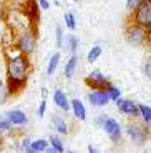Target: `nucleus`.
<instances>
[{"label":"nucleus","mask_w":151,"mask_h":153,"mask_svg":"<svg viewBox=\"0 0 151 153\" xmlns=\"http://www.w3.org/2000/svg\"><path fill=\"white\" fill-rule=\"evenodd\" d=\"M30 73V62L25 53L17 55V57L10 58L7 63V76H8V93L15 95L20 90H23Z\"/></svg>","instance_id":"obj_1"},{"label":"nucleus","mask_w":151,"mask_h":153,"mask_svg":"<svg viewBox=\"0 0 151 153\" xmlns=\"http://www.w3.org/2000/svg\"><path fill=\"white\" fill-rule=\"evenodd\" d=\"M126 131H128V137L131 138V142L138 146L144 145V142L148 140V126L140 122H130L126 125Z\"/></svg>","instance_id":"obj_2"},{"label":"nucleus","mask_w":151,"mask_h":153,"mask_svg":"<svg viewBox=\"0 0 151 153\" xmlns=\"http://www.w3.org/2000/svg\"><path fill=\"white\" fill-rule=\"evenodd\" d=\"M125 35H126V40L133 45H141L143 42H146V28L140 23H130L125 30Z\"/></svg>","instance_id":"obj_3"},{"label":"nucleus","mask_w":151,"mask_h":153,"mask_svg":"<svg viewBox=\"0 0 151 153\" xmlns=\"http://www.w3.org/2000/svg\"><path fill=\"white\" fill-rule=\"evenodd\" d=\"M133 22L143 25L144 28L151 27V2H141L133 10Z\"/></svg>","instance_id":"obj_4"},{"label":"nucleus","mask_w":151,"mask_h":153,"mask_svg":"<svg viewBox=\"0 0 151 153\" xmlns=\"http://www.w3.org/2000/svg\"><path fill=\"white\" fill-rule=\"evenodd\" d=\"M98 122H101L103 130L106 131V135L110 137L111 142H120L121 140V126H120V123H118L116 120L105 115V117H100Z\"/></svg>","instance_id":"obj_5"},{"label":"nucleus","mask_w":151,"mask_h":153,"mask_svg":"<svg viewBox=\"0 0 151 153\" xmlns=\"http://www.w3.org/2000/svg\"><path fill=\"white\" fill-rule=\"evenodd\" d=\"M87 98L95 107H105V105H108V102H111L108 97V92H106L105 88H95V90H91Z\"/></svg>","instance_id":"obj_6"},{"label":"nucleus","mask_w":151,"mask_h":153,"mask_svg":"<svg viewBox=\"0 0 151 153\" xmlns=\"http://www.w3.org/2000/svg\"><path fill=\"white\" fill-rule=\"evenodd\" d=\"M35 35L32 32H23V35L19 38V50L25 55H30L35 50Z\"/></svg>","instance_id":"obj_7"},{"label":"nucleus","mask_w":151,"mask_h":153,"mask_svg":"<svg viewBox=\"0 0 151 153\" xmlns=\"http://www.w3.org/2000/svg\"><path fill=\"white\" fill-rule=\"evenodd\" d=\"M85 82H87V85H88V87H91L93 90H95V88H105L106 85L110 83L108 78H106L100 70H93V72H90V75L85 78Z\"/></svg>","instance_id":"obj_8"},{"label":"nucleus","mask_w":151,"mask_h":153,"mask_svg":"<svg viewBox=\"0 0 151 153\" xmlns=\"http://www.w3.org/2000/svg\"><path fill=\"white\" fill-rule=\"evenodd\" d=\"M116 107L118 110L121 111L123 115H130L131 118H136L140 117V110H138V105L131 100H123V98H118L116 100Z\"/></svg>","instance_id":"obj_9"},{"label":"nucleus","mask_w":151,"mask_h":153,"mask_svg":"<svg viewBox=\"0 0 151 153\" xmlns=\"http://www.w3.org/2000/svg\"><path fill=\"white\" fill-rule=\"evenodd\" d=\"M53 102H55V105L63 111L72 110V105H70V102H68V98H67V93H65L63 90H55V93H53Z\"/></svg>","instance_id":"obj_10"},{"label":"nucleus","mask_w":151,"mask_h":153,"mask_svg":"<svg viewBox=\"0 0 151 153\" xmlns=\"http://www.w3.org/2000/svg\"><path fill=\"white\" fill-rule=\"evenodd\" d=\"M72 111H73V115H75V118L76 120H87V108H85V105L81 103V100H78V98H73L72 100Z\"/></svg>","instance_id":"obj_11"},{"label":"nucleus","mask_w":151,"mask_h":153,"mask_svg":"<svg viewBox=\"0 0 151 153\" xmlns=\"http://www.w3.org/2000/svg\"><path fill=\"white\" fill-rule=\"evenodd\" d=\"M7 118L10 120L13 125H25V123L28 122L27 115L23 113L22 110H10V111H7Z\"/></svg>","instance_id":"obj_12"},{"label":"nucleus","mask_w":151,"mask_h":153,"mask_svg":"<svg viewBox=\"0 0 151 153\" xmlns=\"http://www.w3.org/2000/svg\"><path fill=\"white\" fill-rule=\"evenodd\" d=\"M53 126H55V130H57L60 135H67L68 133V123L61 115H53Z\"/></svg>","instance_id":"obj_13"},{"label":"nucleus","mask_w":151,"mask_h":153,"mask_svg":"<svg viewBox=\"0 0 151 153\" xmlns=\"http://www.w3.org/2000/svg\"><path fill=\"white\" fill-rule=\"evenodd\" d=\"M76 67H78V57L73 53L72 57L68 58L67 65H65V76H67V78H72L76 72Z\"/></svg>","instance_id":"obj_14"},{"label":"nucleus","mask_w":151,"mask_h":153,"mask_svg":"<svg viewBox=\"0 0 151 153\" xmlns=\"http://www.w3.org/2000/svg\"><path fill=\"white\" fill-rule=\"evenodd\" d=\"M48 148V142L47 140H35L30 143V148L27 153H33V152H45Z\"/></svg>","instance_id":"obj_15"},{"label":"nucleus","mask_w":151,"mask_h":153,"mask_svg":"<svg viewBox=\"0 0 151 153\" xmlns=\"http://www.w3.org/2000/svg\"><path fill=\"white\" fill-rule=\"evenodd\" d=\"M138 110H140V117L143 118L144 123H151V107L150 105L140 103L138 105Z\"/></svg>","instance_id":"obj_16"},{"label":"nucleus","mask_w":151,"mask_h":153,"mask_svg":"<svg viewBox=\"0 0 151 153\" xmlns=\"http://www.w3.org/2000/svg\"><path fill=\"white\" fill-rule=\"evenodd\" d=\"M58 63H60V53L57 52V53H53V55H52V58H50L48 67H47V73H48V75H53V73L57 72Z\"/></svg>","instance_id":"obj_17"},{"label":"nucleus","mask_w":151,"mask_h":153,"mask_svg":"<svg viewBox=\"0 0 151 153\" xmlns=\"http://www.w3.org/2000/svg\"><path fill=\"white\" fill-rule=\"evenodd\" d=\"M101 47L100 45H95L93 48H90V52H88V55H87V60H88V63H95V62L100 58V55H101Z\"/></svg>","instance_id":"obj_18"},{"label":"nucleus","mask_w":151,"mask_h":153,"mask_svg":"<svg viewBox=\"0 0 151 153\" xmlns=\"http://www.w3.org/2000/svg\"><path fill=\"white\" fill-rule=\"evenodd\" d=\"M105 90L108 92L110 100H113V102H116L118 98H121V92H120V88H118V87H115V85L108 83V85L105 87Z\"/></svg>","instance_id":"obj_19"},{"label":"nucleus","mask_w":151,"mask_h":153,"mask_svg":"<svg viewBox=\"0 0 151 153\" xmlns=\"http://www.w3.org/2000/svg\"><path fill=\"white\" fill-rule=\"evenodd\" d=\"M8 87L2 82V78H0V105H4L5 102H7V98H8Z\"/></svg>","instance_id":"obj_20"},{"label":"nucleus","mask_w":151,"mask_h":153,"mask_svg":"<svg viewBox=\"0 0 151 153\" xmlns=\"http://www.w3.org/2000/svg\"><path fill=\"white\" fill-rule=\"evenodd\" d=\"M50 145L53 146V148L57 150V153L63 152V143L60 142V138L55 137V135H50Z\"/></svg>","instance_id":"obj_21"},{"label":"nucleus","mask_w":151,"mask_h":153,"mask_svg":"<svg viewBox=\"0 0 151 153\" xmlns=\"http://www.w3.org/2000/svg\"><path fill=\"white\" fill-rule=\"evenodd\" d=\"M65 23H67V27L70 28V30H75L76 28V20H75V15L73 13H65Z\"/></svg>","instance_id":"obj_22"},{"label":"nucleus","mask_w":151,"mask_h":153,"mask_svg":"<svg viewBox=\"0 0 151 153\" xmlns=\"http://www.w3.org/2000/svg\"><path fill=\"white\" fill-rule=\"evenodd\" d=\"M76 47H78V38H76L75 35H70V37H68V50H70L72 53H75Z\"/></svg>","instance_id":"obj_23"},{"label":"nucleus","mask_w":151,"mask_h":153,"mask_svg":"<svg viewBox=\"0 0 151 153\" xmlns=\"http://www.w3.org/2000/svg\"><path fill=\"white\" fill-rule=\"evenodd\" d=\"M143 72H144V75H146V78H150V80H151V55L146 58V62H144Z\"/></svg>","instance_id":"obj_24"},{"label":"nucleus","mask_w":151,"mask_h":153,"mask_svg":"<svg viewBox=\"0 0 151 153\" xmlns=\"http://www.w3.org/2000/svg\"><path fill=\"white\" fill-rule=\"evenodd\" d=\"M141 2H143V0H126V8H128V10H135Z\"/></svg>","instance_id":"obj_25"},{"label":"nucleus","mask_w":151,"mask_h":153,"mask_svg":"<svg viewBox=\"0 0 151 153\" xmlns=\"http://www.w3.org/2000/svg\"><path fill=\"white\" fill-rule=\"evenodd\" d=\"M45 111H47V102H45V100H42L40 105H38V117L43 118V117H45Z\"/></svg>","instance_id":"obj_26"},{"label":"nucleus","mask_w":151,"mask_h":153,"mask_svg":"<svg viewBox=\"0 0 151 153\" xmlns=\"http://www.w3.org/2000/svg\"><path fill=\"white\" fill-rule=\"evenodd\" d=\"M12 125H13V123H12L8 118L0 120V130H10V128H12Z\"/></svg>","instance_id":"obj_27"},{"label":"nucleus","mask_w":151,"mask_h":153,"mask_svg":"<svg viewBox=\"0 0 151 153\" xmlns=\"http://www.w3.org/2000/svg\"><path fill=\"white\" fill-rule=\"evenodd\" d=\"M55 37H57V47H61L63 45V42H61V27L60 25H57V30H55Z\"/></svg>","instance_id":"obj_28"},{"label":"nucleus","mask_w":151,"mask_h":153,"mask_svg":"<svg viewBox=\"0 0 151 153\" xmlns=\"http://www.w3.org/2000/svg\"><path fill=\"white\" fill-rule=\"evenodd\" d=\"M30 138H23L22 140V150H25V152H28V148H30Z\"/></svg>","instance_id":"obj_29"},{"label":"nucleus","mask_w":151,"mask_h":153,"mask_svg":"<svg viewBox=\"0 0 151 153\" xmlns=\"http://www.w3.org/2000/svg\"><path fill=\"white\" fill-rule=\"evenodd\" d=\"M38 4H40V7H42V8H45V10H47V8H50V2H48V0H38Z\"/></svg>","instance_id":"obj_30"},{"label":"nucleus","mask_w":151,"mask_h":153,"mask_svg":"<svg viewBox=\"0 0 151 153\" xmlns=\"http://www.w3.org/2000/svg\"><path fill=\"white\" fill-rule=\"evenodd\" d=\"M146 43L151 47V27L146 28Z\"/></svg>","instance_id":"obj_31"},{"label":"nucleus","mask_w":151,"mask_h":153,"mask_svg":"<svg viewBox=\"0 0 151 153\" xmlns=\"http://www.w3.org/2000/svg\"><path fill=\"white\" fill-rule=\"evenodd\" d=\"M88 152H91V153H96V152H98V150L95 148L93 145H88Z\"/></svg>","instance_id":"obj_32"},{"label":"nucleus","mask_w":151,"mask_h":153,"mask_svg":"<svg viewBox=\"0 0 151 153\" xmlns=\"http://www.w3.org/2000/svg\"><path fill=\"white\" fill-rule=\"evenodd\" d=\"M143 2H151V0H143Z\"/></svg>","instance_id":"obj_33"}]
</instances>
